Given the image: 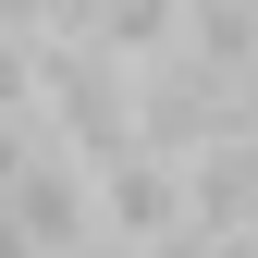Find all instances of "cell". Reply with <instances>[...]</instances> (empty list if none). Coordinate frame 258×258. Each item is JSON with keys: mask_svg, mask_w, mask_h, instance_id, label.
<instances>
[{"mask_svg": "<svg viewBox=\"0 0 258 258\" xmlns=\"http://www.w3.org/2000/svg\"><path fill=\"white\" fill-rule=\"evenodd\" d=\"M99 221H111V246H136V258H160L172 234H197V184H184V160H160V148L111 160V172H99Z\"/></svg>", "mask_w": 258, "mask_h": 258, "instance_id": "cell-2", "label": "cell"}, {"mask_svg": "<svg viewBox=\"0 0 258 258\" xmlns=\"http://www.w3.org/2000/svg\"><path fill=\"white\" fill-rule=\"evenodd\" d=\"M0 172H13V246L25 258H86V246L111 234V221H99V172H86L49 123L0 136Z\"/></svg>", "mask_w": 258, "mask_h": 258, "instance_id": "cell-1", "label": "cell"}]
</instances>
